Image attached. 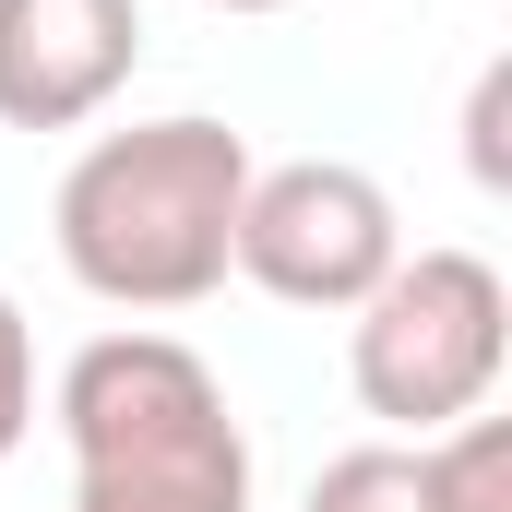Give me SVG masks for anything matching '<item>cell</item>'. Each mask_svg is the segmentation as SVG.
<instances>
[{"label": "cell", "mask_w": 512, "mask_h": 512, "mask_svg": "<svg viewBox=\"0 0 512 512\" xmlns=\"http://www.w3.org/2000/svg\"><path fill=\"white\" fill-rule=\"evenodd\" d=\"M143 72V0H0V131H84Z\"/></svg>", "instance_id": "5b68a950"}, {"label": "cell", "mask_w": 512, "mask_h": 512, "mask_svg": "<svg viewBox=\"0 0 512 512\" xmlns=\"http://www.w3.org/2000/svg\"><path fill=\"white\" fill-rule=\"evenodd\" d=\"M24 429H36V322H24L12 286H0V465L24 453Z\"/></svg>", "instance_id": "ba28073f"}, {"label": "cell", "mask_w": 512, "mask_h": 512, "mask_svg": "<svg viewBox=\"0 0 512 512\" xmlns=\"http://www.w3.org/2000/svg\"><path fill=\"white\" fill-rule=\"evenodd\" d=\"M203 12H286V0H203Z\"/></svg>", "instance_id": "30bf717a"}, {"label": "cell", "mask_w": 512, "mask_h": 512, "mask_svg": "<svg viewBox=\"0 0 512 512\" xmlns=\"http://www.w3.org/2000/svg\"><path fill=\"white\" fill-rule=\"evenodd\" d=\"M239 191H251V131H227L215 108L96 131L48 191L60 274L108 310H143V322L203 310L239 251Z\"/></svg>", "instance_id": "6da1fadb"}, {"label": "cell", "mask_w": 512, "mask_h": 512, "mask_svg": "<svg viewBox=\"0 0 512 512\" xmlns=\"http://www.w3.org/2000/svg\"><path fill=\"white\" fill-rule=\"evenodd\" d=\"M393 262H405V227H393V191L370 167H346V155L251 167L227 274H251L262 298H286V310H358Z\"/></svg>", "instance_id": "277c9868"}, {"label": "cell", "mask_w": 512, "mask_h": 512, "mask_svg": "<svg viewBox=\"0 0 512 512\" xmlns=\"http://www.w3.org/2000/svg\"><path fill=\"white\" fill-rule=\"evenodd\" d=\"M48 417L72 441V512H251V429H239V405L155 322L72 346Z\"/></svg>", "instance_id": "7a4b0ae2"}, {"label": "cell", "mask_w": 512, "mask_h": 512, "mask_svg": "<svg viewBox=\"0 0 512 512\" xmlns=\"http://www.w3.org/2000/svg\"><path fill=\"white\" fill-rule=\"evenodd\" d=\"M298 512H429V465H417V441H358L310 477Z\"/></svg>", "instance_id": "52a82bcc"}, {"label": "cell", "mask_w": 512, "mask_h": 512, "mask_svg": "<svg viewBox=\"0 0 512 512\" xmlns=\"http://www.w3.org/2000/svg\"><path fill=\"white\" fill-rule=\"evenodd\" d=\"M501 358H512V286L489 251H405L346 310V382L405 441H441V429L489 417Z\"/></svg>", "instance_id": "3957f363"}, {"label": "cell", "mask_w": 512, "mask_h": 512, "mask_svg": "<svg viewBox=\"0 0 512 512\" xmlns=\"http://www.w3.org/2000/svg\"><path fill=\"white\" fill-rule=\"evenodd\" d=\"M429 465V512H512V429L501 417H465L441 441H417Z\"/></svg>", "instance_id": "8992f818"}, {"label": "cell", "mask_w": 512, "mask_h": 512, "mask_svg": "<svg viewBox=\"0 0 512 512\" xmlns=\"http://www.w3.org/2000/svg\"><path fill=\"white\" fill-rule=\"evenodd\" d=\"M501 120H512V60H489V72H477V96H465V167H477V191H501V179H512Z\"/></svg>", "instance_id": "9c48e42d"}]
</instances>
